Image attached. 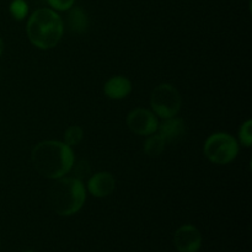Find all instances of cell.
<instances>
[{"label": "cell", "instance_id": "6da1fadb", "mask_svg": "<svg viewBox=\"0 0 252 252\" xmlns=\"http://www.w3.org/2000/svg\"><path fill=\"white\" fill-rule=\"evenodd\" d=\"M32 164L43 177L57 180L65 176L75 162L73 148L59 140H43L32 149Z\"/></svg>", "mask_w": 252, "mask_h": 252}, {"label": "cell", "instance_id": "7a4b0ae2", "mask_svg": "<svg viewBox=\"0 0 252 252\" xmlns=\"http://www.w3.org/2000/svg\"><path fill=\"white\" fill-rule=\"evenodd\" d=\"M26 33L36 48L48 51L54 48L64 33V22L61 15L48 7L36 10L29 17Z\"/></svg>", "mask_w": 252, "mask_h": 252}, {"label": "cell", "instance_id": "3957f363", "mask_svg": "<svg viewBox=\"0 0 252 252\" xmlns=\"http://www.w3.org/2000/svg\"><path fill=\"white\" fill-rule=\"evenodd\" d=\"M48 189V202L58 216L70 217L78 213L86 201V189L76 177L63 176L53 180Z\"/></svg>", "mask_w": 252, "mask_h": 252}, {"label": "cell", "instance_id": "277c9868", "mask_svg": "<svg viewBox=\"0 0 252 252\" xmlns=\"http://www.w3.org/2000/svg\"><path fill=\"white\" fill-rule=\"evenodd\" d=\"M203 153L212 164H230L239 154V142L229 133H213L204 142Z\"/></svg>", "mask_w": 252, "mask_h": 252}, {"label": "cell", "instance_id": "5b68a950", "mask_svg": "<svg viewBox=\"0 0 252 252\" xmlns=\"http://www.w3.org/2000/svg\"><path fill=\"white\" fill-rule=\"evenodd\" d=\"M182 98L179 90L172 84L162 83L155 86L150 95V107L157 117L171 118L181 110Z\"/></svg>", "mask_w": 252, "mask_h": 252}, {"label": "cell", "instance_id": "8992f818", "mask_svg": "<svg viewBox=\"0 0 252 252\" xmlns=\"http://www.w3.org/2000/svg\"><path fill=\"white\" fill-rule=\"evenodd\" d=\"M127 126L130 132L137 135H148L157 133L159 127V121L153 111L147 108H134L127 116Z\"/></svg>", "mask_w": 252, "mask_h": 252}, {"label": "cell", "instance_id": "52a82bcc", "mask_svg": "<svg viewBox=\"0 0 252 252\" xmlns=\"http://www.w3.org/2000/svg\"><path fill=\"white\" fill-rule=\"evenodd\" d=\"M174 245L179 252H198L202 246V234L191 224L180 226L174 235Z\"/></svg>", "mask_w": 252, "mask_h": 252}, {"label": "cell", "instance_id": "ba28073f", "mask_svg": "<svg viewBox=\"0 0 252 252\" xmlns=\"http://www.w3.org/2000/svg\"><path fill=\"white\" fill-rule=\"evenodd\" d=\"M116 189V180L111 172L100 171L94 174L88 181V191L96 198L111 196Z\"/></svg>", "mask_w": 252, "mask_h": 252}, {"label": "cell", "instance_id": "9c48e42d", "mask_svg": "<svg viewBox=\"0 0 252 252\" xmlns=\"http://www.w3.org/2000/svg\"><path fill=\"white\" fill-rule=\"evenodd\" d=\"M158 133L164 138V140L167 143H179L186 137L187 134V126L182 118L171 117L165 118L161 123H159L158 127Z\"/></svg>", "mask_w": 252, "mask_h": 252}, {"label": "cell", "instance_id": "30bf717a", "mask_svg": "<svg viewBox=\"0 0 252 252\" xmlns=\"http://www.w3.org/2000/svg\"><path fill=\"white\" fill-rule=\"evenodd\" d=\"M132 81L123 75H115L103 85V93L111 100H123L132 93Z\"/></svg>", "mask_w": 252, "mask_h": 252}, {"label": "cell", "instance_id": "8fae6325", "mask_svg": "<svg viewBox=\"0 0 252 252\" xmlns=\"http://www.w3.org/2000/svg\"><path fill=\"white\" fill-rule=\"evenodd\" d=\"M68 24L74 33H84L89 27V19L86 12L81 7H71L68 10Z\"/></svg>", "mask_w": 252, "mask_h": 252}, {"label": "cell", "instance_id": "7c38bea8", "mask_svg": "<svg viewBox=\"0 0 252 252\" xmlns=\"http://www.w3.org/2000/svg\"><path fill=\"white\" fill-rule=\"evenodd\" d=\"M165 148H166V142L159 133H153V134L148 135L144 145H143L144 153L150 158L159 157L164 152Z\"/></svg>", "mask_w": 252, "mask_h": 252}, {"label": "cell", "instance_id": "4fadbf2b", "mask_svg": "<svg viewBox=\"0 0 252 252\" xmlns=\"http://www.w3.org/2000/svg\"><path fill=\"white\" fill-rule=\"evenodd\" d=\"M64 140L66 145L69 147H76L78 144H80V142L84 138V130L80 126H70L65 129L63 135Z\"/></svg>", "mask_w": 252, "mask_h": 252}, {"label": "cell", "instance_id": "5bb4252c", "mask_svg": "<svg viewBox=\"0 0 252 252\" xmlns=\"http://www.w3.org/2000/svg\"><path fill=\"white\" fill-rule=\"evenodd\" d=\"M9 11L16 21H22L29 15V4L26 0H12L10 2Z\"/></svg>", "mask_w": 252, "mask_h": 252}, {"label": "cell", "instance_id": "9a60e30c", "mask_svg": "<svg viewBox=\"0 0 252 252\" xmlns=\"http://www.w3.org/2000/svg\"><path fill=\"white\" fill-rule=\"evenodd\" d=\"M239 142L244 147L250 148L252 144V121L248 120L240 126L239 129Z\"/></svg>", "mask_w": 252, "mask_h": 252}, {"label": "cell", "instance_id": "2e32d148", "mask_svg": "<svg viewBox=\"0 0 252 252\" xmlns=\"http://www.w3.org/2000/svg\"><path fill=\"white\" fill-rule=\"evenodd\" d=\"M48 5L54 11H68L75 4V0H47Z\"/></svg>", "mask_w": 252, "mask_h": 252}, {"label": "cell", "instance_id": "e0dca14e", "mask_svg": "<svg viewBox=\"0 0 252 252\" xmlns=\"http://www.w3.org/2000/svg\"><path fill=\"white\" fill-rule=\"evenodd\" d=\"M71 171H74V174H75V176H74V177L81 180L83 177L88 176L89 172H90V169H89L88 162L80 161V162H78V164H75V162H74Z\"/></svg>", "mask_w": 252, "mask_h": 252}, {"label": "cell", "instance_id": "ac0fdd59", "mask_svg": "<svg viewBox=\"0 0 252 252\" xmlns=\"http://www.w3.org/2000/svg\"><path fill=\"white\" fill-rule=\"evenodd\" d=\"M4 49H5L4 41H2V38H1V37H0V57H1L2 53H4Z\"/></svg>", "mask_w": 252, "mask_h": 252}, {"label": "cell", "instance_id": "d6986e66", "mask_svg": "<svg viewBox=\"0 0 252 252\" xmlns=\"http://www.w3.org/2000/svg\"><path fill=\"white\" fill-rule=\"evenodd\" d=\"M0 249H1V240H0Z\"/></svg>", "mask_w": 252, "mask_h": 252}, {"label": "cell", "instance_id": "ffe728a7", "mask_svg": "<svg viewBox=\"0 0 252 252\" xmlns=\"http://www.w3.org/2000/svg\"><path fill=\"white\" fill-rule=\"evenodd\" d=\"M25 252H32V251H25Z\"/></svg>", "mask_w": 252, "mask_h": 252}]
</instances>
